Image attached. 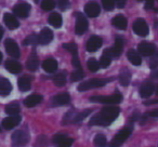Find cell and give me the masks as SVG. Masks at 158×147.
Here are the masks:
<instances>
[{"label": "cell", "instance_id": "1", "mask_svg": "<svg viewBox=\"0 0 158 147\" xmlns=\"http://www.w3.org/2000/svg\"><path fill=\"white\" fill-rule=\"evenodd\" d=\"M120 114V108L118 106H105L100 112L92 117L89 121V125H101V127H107L113 121L117 119V117Z\"/></svg>", "mask_w": 158, "mask_h": 147}, {"label": "cell", "instance_id": "2", "mask_svg": "<svg viewBox=\"0 0 158 147\" xmlns=\"http://www.w3.org/2000/svg\"><path fill=\"white\" fill-rule=\"evenodd\" d=\"M91 102H98V103H103V104H118L123 101V95L121 93L116 92L113 95H97V96L90 97Z\"/></svg>", "mask_w": 158, "mask_h": 147}, {"label": "cell", "instance_id": "3", "mask_svg": "<svg viewBox=\"0 0 158 147\" xmlns=\"http://www.w3.org/2000/svg\"><path fill=\"white\" fill-rule=\"evenodd\" d=\"M132 133V128L131 127H127V128H123L121 129L116 135L114 136L112 141L110 143V147H119L120 145L123 144L126 140L131 135Z\"/></svg>", "mask_w": 158, "mask_h": 147}, {"label": "cell", "instance_id": "4", "mask_svg": "<svg viewBox=\"0 0 158 147\" xmlns=\"http://www.w3.org/2000/svg\"><path fill=\"white\" fill-rule=\"evenodd\" d=\"M92 112L91 109H87L84 110V112H69L66 114V116L64 117L63 121H64V125L66 123H77V122H80L81 120H84L88 115H90V112Z\"/></svg>", "mask_w": 158, "mask_h": 147}, {"label": "cell", "instance_id": "5", "mask_svg": "<svg viewBox=\"0 0 158 147\" xmlns=\"http://www.w3.org/2000/svg\"><path fill=\"white\" fill-rule=\"evenodd\" d=\"M12 140V145L14 147H21L24 146L25 144H27L29 141V134L25 130H18L15 131L11 136Z\"/></svg>", "mask_w": 158, "mask_h": 147}, {"label": "cell", "instance_id": "6", "mask_svg": "<svg viewBox=\"0 0 158 147\" xmlns=\"http://www.w3.org/2000/svg\"><path fill=\"white\" fill-rule=\"evenodd\" d=\"M110 80H104V79H90L84 81L79 84L78 91L80 92H84V91H88L91 89H97V88H102V87L105 86Z\"/></svg>", "mask_w": 158, "mask_h": 147}, {"label": "cell", "instance_id": "7", "mask_svg": "<svg viewBox=\"0 0 158 147\" xmlns=\"http://www.w3.org/2000/svg\"><path fill=\"white\" fill-rule=\"evenodd\" d=\"M123 39L120 36H116V39H115V46L113 48H108L104 51V54L108 55L112 59L115 57H119L123 52Z\"/></svg>", "mask_w": 158, "mask_h": 147}, {"label": "cell", "instance_id": "8", "mask_svg": "<svg viewBox=\"0 0 158 147\" xmlns=\"http://www.w3.org/2000/svg\"><path fill=\"white\" fill-rule=\"evenodd\" d=\"M88 26L89 24L86 16L82 13H80V12H78L76 14V25H75V33H76V35H84L87 31V29H88Z\"/></svg>", "mask_w": 158, "mask_h": 147}, {"label": "cell", "instance_id": "9", "mask_svg": "<svg viewBox=\"0 0 158 147\" xmlns=\"http://www.w3.org/2000/svg\"><path fill=\"white\" fill-rule=\"evenodd\" d=\"M133 31L140 37H146L148 35V26H147L146 22H145L143 18H138L135 22L133 23V26H132Z\"/></svg>", "mask_w": 158, "mask_h": 147}, {"label": "cell", "instance_id": "10", "mask_svg": "<svg viewBox=\"0 0 158 147\" xmlns=\"http://www.w3.org/2000/svg\"><path fill=\"white\" fill-rule=\"evenodd\" d=\"M5 48L7 53L10 55V56L14 57V59H19L21 55L20 53V49H19V46L13 39L11 38H8L5 41Z\"/></svg>", "mask_w": 158, "mask_h": 147}, {"label": "cell", "instance_id": "11", "mask_svg": "<svg viewBox=\"0 0 158 147\" xmlns=\"http://www.w3.org/2000/svg\"><path fill=\"white\" fill-rule=\"evenodd\" d=\"M29 12H31V6L26 2L18 3L16 6L13 7V13L15 14L18 18H25L29 15Z\"/></svg>", "mask_w": 158, "mask_h": 147}, {"label": "cell", "instance_id": "12", "mask_svg": "<svg viewBox=\"0 0 158 147\" xmlns=\"http://www.w3.org/2000/svg\"><path fill=\"white\" fill-rule=\"evenodd\" d=\"M138 50H139V53L142 54L143 56H151V55H153L154 53L156 52V47H155V44L151 43V42L142 41L139 44Z\"/></svg>", "mask_w": 158, "mask_h": 147}, {"label": "cell", "instance_id": "13", "mask_svg": "<svg viewBox=\"0 0 158 147\" xmlns=\"http://www.w3.org/2000/svg\"><path fill=\"white\" fill-rule=\"evenodd\" d=\"M21 120H22V118L19 115H10L9 117L2 120V128L6 130H11L20 125Z\"/></svg>", "mask_w": 158, "mask_h": 147}, {"label": "cell", "instance_id": "14", "mask_svg": "<svg viewBox=\"0 0 158 147\" xmlns=\"http://www.w3.org/2000/svg\"><path fill=\"white\" fill-rule=\"evenodd\" d=\"M85 12L86 14L89 16V18H97L98 15L101 12V9H100V6L98 5L94 1H89L86 6H85Z\"/></svg>", "mask_w": 158, "mask_h": 147}, {"label": "cell", "instance_id": "15", "mask_svg": "<svg viewBox=\"0 0 158 147\" xmlns=\"http://www.w3.org/2000/svg\"><path fill=\"white\" fill-rule=\"evenodd\" d=\"M102 38L99 36H92L87 42V51L88 52H95L102 46Z\"/></svg>", "mask_w": 158, "mask_h": 147}, {"label": "cell", "instance_id": "16", "mask_svg": "<svg viewBox=\"0 0 158 147\" xmlns=\"http://www.w3.org/2000/svg\"><path fill=\"white\" fill-rule=\"evenodd\" d=\"M70 101V96L68 93H60L52 97L51 103L53 106H64L66 104H68Z\"/></svg>", "mask_w": 158, "mask_h": 147}, {"label": "cell", "instance_id": "17", "mask_svg": "<svg viewBox=\"0 0 158 147\" xmlns=\"http://www.w3.org/2000/svg\"><path fill=\"white\" fill-rule=\"evenodd\" d=\"M38 37H39V43L49 44L53 40V31L48 27H44Z\"/></svg>", "mask_w": 158, "mask_h": 147}, {"label": "cell", "instance_id": "18", "mask_svg": "<svg viewBox=\"0 0 158 147\" xmlns=\"http://www.w3.org/2000/svg\"><path fill=\"white\" fill-rule=\"evenodd\" d=\"M52 142L56 145H63V146L66 147H70V145L74 143V140L68 137L65 134H56V135L53 136Z\"/></svg>", "mask_w": 158, "mask_h": 147}, {"label": "cell", "instance_id": "19", "mask_svg": "<svg viewBox=\"0 0 158 147\" xmlns=\"http://www.w3.org/2000/svg\"><path fill=\"white\" fill-rule=\"evenodd\" d=\"M155 91V86H154L152 82L147 81L145 84H143L140 88V96L142 99H147Z\"/></svg>", "mask_w": 158, "mask_h": 147}, {"label": "cell", "instance_id": "20", "mask_svg": "<svg viewBox=\"0 0 158 147\" xmlns=\"http://www.w3.org/2000/svg\"><path fill=\"white\" fill-rule=\"evenodd\" d=\"M12 91V84L7 78L0 76V96H7Z\"/></svg>", "mask_w": 158, "mask_h": 147}, {"label": "cell", "instance_id": "21", "mask_svg": "<svg viewBox=\"0 0 158 147\" xmlns=\"http://www.w3.org/2000/svg\"><path fill=\"white\" fill-rule=\"evenodd\" d=\"M3 22H5V24L7 25L9 29H15L20 26L19 21L11 13H5V15H3Z\"/></svg>", "mask_w": 158, "mask_h": 147}, {"label": "cell", "instance_id": "22", "mask_svg": "<svg viewBox=\"0 0 158 147\" xmlns=\"http://www.w3.org/2000/svg\"><path fill=\"white\" fill-rule=\"evenodd\" d=\"M112 24L114 25L116 28L123 31V29L127 28L128 21H127V18H126L125 16L123 15V14H117L116 16H114V18H113Z\"/></svg>", "mask_w": 158, "mask_h": 147}, {"label": "cell", "instance_id": "23", "mask_svg": "<svg viewBox=\"0 0 158 147\" xmlns=\"http://www.w3.org/2000/svg\"><path fill=\"white\" fill-rule=\"evenodd\" d=\"M42 101V96L38 93H34L31 94L24 100V104L26 107H34V106L38 105L40 102Z\"/></svg>", "mask_w": 158, "mask_h": 147}, {"label": "cell", "instance_id": "24", "mask_svg": "<svg viewBox=\"0 0 158 147\" xmlns=\"http://www.w3.org/2000/svg\"><path fill=\"white\" fill-rule=\"evenodd\" d=\"M127 57L130 61V63L134 66H140L141 63H142V59L140 56V53H138L135 50L131 49L127 52Z\"/></svg>", "mask_w": 158, "mask_h": 147}, {"label": "cell", "instance_id": "25", "mask_svg": "<svg viewBox=\"0 0 158 147\" xmlns=\"http://www.w3.org/2000/svg\"><path fill=\"white\" fill-rule=\"evenodd\" d=\"M6 68L11 74H19L22 70V65L19 62L13 61V59H8L6 62Z\"/></svg>", "mask_w": 158, "mask_h": 147}, {"label": "cell", "instance_id": "26", "mask_svg": "<svg viewBox=\"0 0 158 147\" xmlns=\"http://www.w3.org/2000/svg\"><path fill=\"white\" fill-rule=\"evenodd\" d=\"M31 87V76H23L19 79V89L22 92H26Z\"/></svg>", "mask_w": 158, "mask_h": 147}, {"label": "cell", "instance_id": "27", "mask_svg": "<svg viewBox=\"0 0 158 147\" xmlns=\"http://www.w3.org/2000/svg\"><path fill=\"white\" fill-rule=\"evenodd\" d=\"M48 22H49V24H51L53 27H55V28H60V27L62 26V24H63V18H62L61 14L56 13V12H53V13H51L50 16H49Z\"/></svg>", "mask_w": 158, "mask_h": 147}, {"label": "cell", "instance_id": "28", "mask_svg": "<svg viewBox=\"0 0 158 147\" xmlns=\"http://www.w3.org/2000/svg\"><path fill=\"white\" fill-rule=\"evenodd\" d=\"M42 68L47 72H54L57 69V62L54 59H47L42 63Z\"/></svg>", "mask_w": 158, "mask_h": 147}, {"label": "cell", "instance_id": "29", "mask_svg": "<svg viewBox=\"0 0 158 147\" xmlns=\"http://www.w3.org/2000/svg\"><path fill=\"white\" fill-rule=\"evenodd\" d=\"M130 80H131V74L127 68H123L119 74V82L121 86L127 87L130 84Z\"/></svg>", "mask_w": 158, "mask_h": 147}, {"label": "cell", "instance_id": "30", "mask_svg": "<svg viewBox=\"0 0 158 147\" xmlns=\"http://www.w3.org/2000/svg\"><path fill=\"white\" fill-rule=\"evenodd\" d=\"M38 66H39V59H38L37 55L33 53V54L28 57V59H27L26 67L28 68L29 70H31V71H35V70H37Z\"/></svg>", "mask_w": 158, "mask_h": 147}, {"label": "cell", "instance_id": "31", "mask_svg": "<svg viewBox=\"0 0 158 147\" xmlns=\"http://www.w3.org/2000/svg\"><path fill=\"white\" fill-rule=\"evenodd\" d=\"M20 110V104L18 102H11L6 106V112L8 115H19Z\"/></svg>", "mask_w": 158, "mask_h": 147}, {"label": "cell", "instance_id": "32", "mask_svg": "<svg viewBox=\"0 0 158 147\" xmlns=\"http://www.w3.org/2000/svg\"><path fill=\"white\" fill-rule=\"evenodd\" d=\"M53 82L56 87H63L66 84V72L62 71L53 77Z\"/></svg>", "mask_w": 158, "mask_h": 147}, {"label": "cell", "instance_id": "33", "mask_svg": "<svg viewBox=\"0 0 158 147\" xmlns=\"http://www.w3.org/2000/svg\"><path fill=\"white\" fill-rule=\"evenodd\" d=\"M87 65H88V68L90 69V71H92V72L98 71V70H99V68L101 67L99 62H98L95 59H93V57H91V59H88V62H87Z\"/></svg>", "mask_w": 158, "mask_h": 147}, {"label": "cell", "instance_id": "34", "mask_svg": "<svg viewBox=\"0 0 158 147\" xmlns=\"http://www.w3.org/2000/svg\"><path fill=\"white\" fill-rule=\"evenodd\" d=\"M106 137L103 134H97L94 137V145L97 147H105L106 146Z\"/></svg>", "mask_w": 158, "mask_h": 147}, {"label": "cell", "instance_id": "35", "mask_svg": "<svg viewBox=\"0 0 158 147\" xmlns=\"http://www.w3.org/2000/svg\"><path fill=\"white\" fill-rule=\"evenodd\" d=\"M39 43V37L37 35H29L26 39L23 41V44L24 46H33V44H37Z\"/></svg>", "mask_w": 158, "mask_h": 147}, {"label": "cell", "instance_id": "36", "mask_svg": "<svg viewBox=\"0 0 158 147\" xmlns=\"http://www.w3.org/2000/svg\"><path fill=\"white\" fill-rule=\"evenodd\" d=\"M55 7L54 0H42L41 1V9L44 11H51Z\"/></svg>", "mask_w": 158, "mask_h": 147}, {"label": "cell", "instance_id": "37", "mask_svg": "<svg viewBox=\"0 0 158 147\" xmlns=\"http://www.w3.org/2000/svg\"><path fill=\"white\" fill-rule=\"evenodd\" d=\"M148 65L151 69H156L158 67V51L156 50V52L153 55H151V59H149Z\"/></svg>", "mask_w": 158, "mask_h": 147}, {"label": "cell", "instance_id": "38", "mask_svg": "<svg viewBox=\"0 0 158 147\" xmlns=\"http://www.w3.org/2000/svg\"><path fill=\"white\" fill-rule=\"evenodd\" d=\"M85 77V74L81 69H77L75 70L74 72H72V75H70V80L73 82L75 81H79V80H81L82 78Z\"/></svg>", "mask_w": 158, "mask_h": 147}, {"label": "cell", "instance_id": "39", "mask_svg": "<svg viewBox=\"0 0 158 147\" xmlns=\"http://www.w3.org/2000/svg\"><path fill=\"white\" fill-rule=\"evenodd\" d=\"M110 62H112V57L103 53V55H102L101 59H100L99 63H100V66H101V67L106 68V67H108V66L110 65Z\"/></svg>", "mask_w": 158, "mask_h": 147}, {"label": "cell", "instance_id": "40", "mask_svg": "<svg viewBox=\"0 0 158 147\" xmlns=\"http://www.w3.org/2000/svg\"><path fill=\"white\" fill-rule=\"evenodd\" d=\"M63 48L66 49L68 52H70L73 55H77V52H78V49H77V46L74 43V42H70V43H64Z\"/></svg>", "mask_w": 158, "mask_h": 147}, {"label": "cell", "instance_id": "41", "mask_svg": "<svg viewBox=\"0 0 158 147\" xmlns=\"http://www.w3.org/2000/svg\"><path fill=\"white\" fill-rule=\"evenodd\" d=\"M102 5L106 11H112L115 7V0H102Z\"/></svg>", "mask_w": 158, "mask_h": 147}, {"label": "cell", "instance_id": "42", "mask_svg": "<svg viewBox=\"0 0 158 147\" xmlns=\"http://www.w3.org/2000/svg\"><path fill=\"white\" fill-rule=\"evenodd\" d=\"M69 7V0H59V8L61 10H66Z\"/></svg>", "mask_w": 158, "mask_h": 147}, {"label": "cell", "instance_id": "43", "mask_svg": "<svg viewBox=\"0 0 158 147\" xmlns=\"http://www.w3.org/2000/svg\"><path fill=\"white\" fill-rule=\"evenodd\" d=\"M72 63L75 68H77V69H81V64H80V61H79V59L77 57V55H74V56H73Z\"/></svg>", "mask_w": 158, "mask_h": 147}, {"label": "cell", "instance_id": "44", "mask_svg": "<svg viewBox=\"0 0 158 147\" xmlns=\"http://www.w3.org/2000/svg\"><path fill=\"white\" fill-rule=\"evenodd\" d=\"M154 7V0H145V6L144 8L146 10H151Z\"/></svg>", "mask_w": 158, "mask_h": 147}, {"label": "cell", "instance_id": "45", "mask_svg": "<svg viewBox=\"0 0 158 147\" xmlns=\"http://www.w3.org/2000/svg\"><path fill=\"white\" fill-rule=\"evenodd\" d=\"M147 116L152 117V118H158V109H154L151 112H147Z\"/></svg>", "mask_w": 158, "mask_h": 147}, {"label": "cell", "instance_id": "46", "mask_svg": "<svg viewBox=\"0 0 158 147\" xmlns=\"http://www.w3.org/2000/svg\"><path fill=\"white\" fill-rule=\"evenodd\" d=\"M126 1H127V0H115V2H116L117 7H118L119 9H121V8L125 7Z\"/></svg>", "mask_w": 158, "mask_h": 147}, {"label": "cell", "instance_id": "47", "mask_svg": "<svg viewBox=\"0 0 158 147\" xmlns=\"http://www.w3.org/2000/svg\"><path fill=\"white\" fill-rule=\"evenodd\" d=\"M152 77L155 78V79H158V70H156V71H154L153 74H152Z\"/></svg>", "mask_w": 158, "mask_h": 147}, {"label": "cell", "instance_id": "48", "mask_svg": "<svg viewBox=\"0 0 158 147\" xmlns=\"http://www.w3.org/2000/svg\"><path fill=\"white\" fill-rule=\"evenodd\" d=\"M2 36H3V29H2V27L0 26V40H1V38H2Z\"/></svg>", "mask_w": 158, "mask_h": 147}, {"label": "cell", "instance_id": "49", "mask_svg": "<svg viewBox=\"0 0 158 147\" xmlns=\"http://www.w3.org/2000/svg\"><path fill=\"white\" fill-rule=\"evenodd\" d=\"M1 61H2V53L0 52V63H1Z\"/></svg>", "mask_w": 158, "mask_h": 147}, {"label": "cell", "instance_id": "50", "mask_svg": "<svg viewBox=\"0 0 158 147\" xmlns=\"http://www.w3.org/2000/svg\"><path fill=\"white\" fill-rule=\"evenodd\" d=\"M156 94H157V95H158V86H157V87H156Z\"/></svg>", "mask_w": 158, "mask_h": 147}, {"label": "cell", "instance_id": "51", "mask_svg": "<svg viewBox=\"0 0 158 147\" xmlns=\"http://www.w3.org/2000/svg\"><path fill=\"white\" fill-rule=\"evenodd\" d=\"M57 147H66V146H63V145H57Z\"/></svg>", "mask_w": 158, "mask_h": 147}, {"label": "cell", "instance_id": "52", "mask_svg": "<svg viewBox=\"0 0 158 147\" xmlns=\"http://www.w3.org/2000/svg\"><path fill=\"white\" fill-rule=\"evenodd\" d=\"M35 2H36V3H38V2H39V0H35Z\"/></svg>", "mask_w": 158, "mask_h": 147}, {"label": "cell", "instance_id": "53", "mask_svg": "<svg viewBox=\"0 0 158 147\" xmlns=\"http://www.w3.org/2000/svg\"><path fill=\"white\" fill-rule=\"evenodd\" d=\"M0 132H1V125H0Z\"/></svg>", "mask_w": 158, "mask_h": 147}]
</instances>
